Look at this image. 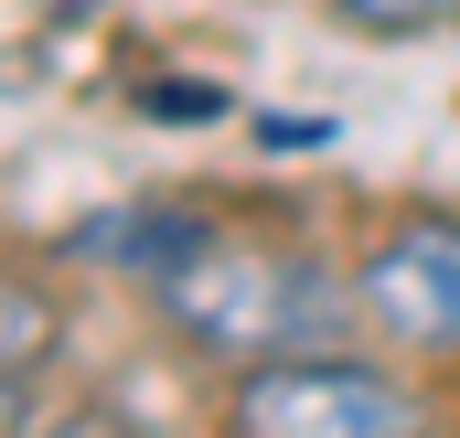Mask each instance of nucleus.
<instances>
[{
    "label": "nucleus",
    "mask_w": 460,
    "mask_h": 438,
    "mask_svg": "<svg viewBox=\"0 0 460 438\" xmlns=\"http://www.w3.org/2000/svg\"><path fill=\"white\" fill-rule=\"evenodd\" d=\"M204 235H215V224L182 215V204H128V215H86V224H75V257H108V267H128V278L150 289V278L182 267Z\"/></svg>",
    "instance_id": "4"
},
{
    "label": "nucleus",
    "mask_w": 460,
    "mask_h": 438,
    "mask_svg": "<svg viewBox=\"0 0 460 438\" xmlns=\"http://www.w3.org/2000/svg\"><path fill=\"white\" fill-rule=\"evenodd\" d=\"M353 311L407 353H460V215L385 224L353 257Z\"/></svg>",
    "instance_id": "3"
},
{
    "label": "nucleus",
    "mask_w": 460,
    "mask_h": 438,
    "mask_svg": "<svg viewBox=\"0 0 460 438\" xmlns=\"http://www.w3.org/2000/svg\"><path fill=\"white\" fill-rule=\"evenodd\" d=\"M32 364H54V300L32 289V267L0 278V374H11V428H32Z\"/></svg>",
    "instance_id": "5"
},
{
    "label": "nucleus",
    "mask_w": 460,
    "mask_h": 438,
    "mask_svg": "<svg viewBox=\"0 0 460 438\" xmlns=\"http://www.w3.org/2000/svg\"><path fill=\"white\" fill-rule=\"evenodd\" d=\"M11 438H150V428H128V417H108V407H86V417H54V428H11Z\"/></svg>",
    "instance_id": "7"
},
{
    "label": "nucleus",
    "mask_w": 460,
    "mask_h": 438,
    "mask_svg": "<svg viewBox=\"0 0 460 438\" xmlns=\"http://www.w3.org/2000/svg\"><path fill=\"white\" fill-rule=\"evenodd\" d=\"M343 278L311 257V246H246V235H204L182 267L150 278V311L182 331L193 353L215 364H268V353H300L343 321Z\"/></svg>",
    "instance_id": "1"
},
{
    "label": "nucleus",
    "mask_w": 460,
    "mask_h": 438,
    "mask_svg": "<svg viewBox=\"0 0 460 438\" xmlns=\"http://www.w3.org/2000/svg\"><path fill=\"white\" fill-rule=\"evenodd\" d=\"M226 438H429V396L353 353H268L235 364Z\"/></svg>",
    "instance_id": "2"
},
{
    "label": "nucleus",
    "mask_w": 460,
    "mask_h": 438,
    "mask_svg": "<svg viewBox=\"0 0 460 438\" xmlns=\"http://www.w3.org/2000/svg\"><path fill=\"white\" fill-rule=\"evenodd\" d=\"M364 43H418V32H450L460 0H332Z\"/></svg>",
    "instance_id": "6"
}]
</instances>
